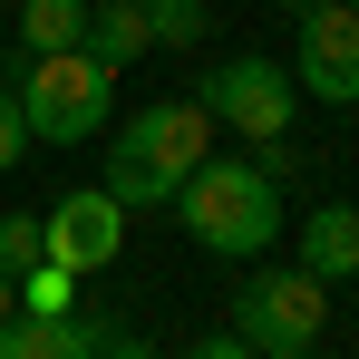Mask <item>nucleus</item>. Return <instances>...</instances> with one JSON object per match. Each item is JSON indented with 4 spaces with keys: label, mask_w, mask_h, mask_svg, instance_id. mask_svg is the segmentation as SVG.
Returning a JSON list of instances; mask_svg holds the SVG:
<instances>
[{
    "label": "nucleus",
    "mask_w": 359,
    "mask_h": 359,
    "mask_svg": "<svg viewBox=\"0 0 359 359\" xmlns=\"http://www.w3.org/2000/svg\"><path fill=\"white\" fill-rule=\"evenodd\" d=\"M10 311H20V282H10V272H0V320H10Z\"/></svg>",
    "instance_id": "nucleus-16"
},
{
    "label": "nucleus",
    "mask_w": 359,
    "mask_h": 359,
    "mask_svg": "<svg viewBox=\"0 0 359 359\" xmlns=\"http://www.w3.org/2000/svg\"><path fill=\"white\" fill-rule=\"evenodd\" d=\"M39 224H49V252H59L78 282H88V272H107V262L126 252V204L107 194V184H78V194H59Z\"/></svg>",
    "instance_id": "nucleus-7"
},
{
    "label": "nucleus",
    "mask_w": 359,
    "mask_h": 359,
    "mask_svg": "<svg viewBox=\"0 0 359 359\" xmlns=\"http://www.w3.org/2000/svg\"><path fill=\"white\" fill-rule=\"evenodd\" d=\"M20 39L29 49H78L88 39V0H20Z\"/></svg>",
    "instance_id": "nucleus-11"
},
{
    "label": "nucleus",
    "mask_w": 359,
    "mask_h": 359,
    "mask_svg": "<svg viewBox=\"0 0 359 359\" xmlns=\"http://www.w3.org/2000/svg\"><path fill=\"white\" fill-rule=\"evenodd\" d=\"M204 156H214V117H204V97H156V107H136V117L107 136V194H117L126 214H136V204H165L175 175L204 165Z\"/></svg>",
    "instance_id": "nucleus-2"
},
{
    "label": "nucleus",
    "mask_w": 359,
    "mask_h": 359,
    "mask_svg": "<svg viewBox=\"0 0 359 359\" xmlns=\"http://www.w3.org/2000/svg\"><path fill=\"white\" fill-rule=\"evenodd\" d=\"M39 252H49V224H39V214H0V272H10V282H20Z\"/></svg>",
    "instance_id": "nucleus-14"
},
{
    "label": "nucleus",
    "mask_w": 359,
    "mask_h": 359,
    "mask_svg": "<svg viewBox=\"0 0 359 359\" xmlns=\"http://www.w3.org/2000/svg\"><path fill=\"white\" fill-rule=\"evenodd\" d=\"M20 311H78V272H68L59 252H39V262L20 272Z\"/></svg>",
    "instance_id": "nucleus-13"
},
{
    "label": "nucleus",
    "mask_w": 359,
    "mask_h": 359,
    "mask_svg": "<svg viewBox=\"0 0 359 359\" xmlns=\"http://www.w3.org/2000/svg\"><path fill=\"white\" fill-rule=\"evenodd\" d=\"M20 117H29V146H88L117 126V68L88 59V49H29L20 59Z\"/></svg>",
    "instance_id": "nucleus-3"
},
{
    "label": "nucleus",
    "mask_w": 359,
    "mask_h": 359,
    "mask_svg": "<svg viewBox=\"0 0 359 359\" xmlns=\"http://www.w3.org/2000/svg\"><path fill=\"white\" fill-rule=\"evenodd\" d=\"M88 59H107V68H126V59H146L156 49V29H146V0H88V39H78Z\"/></svg>",
    "instance_id": "nucleus-10"
},
{
    "label": "nucleus",
    "mask_w": 359,
    "mask_h": 359,
    "mask_svg": "<svg viewBox=\"0 0 359 359\" xmlns=\"http://www.w3.org/2000/svg\"><path fill=\"white\" fill-rule=\"evenodd\" d=\"M29 156V117H20V88H0V175Z\"/></svg>",
    "instance_id": "nucleus-15"
},
{
    "label": "nucleus",
    "mask_w": 359,
    "mask_h": 359,
    "mask_svg": "<svg viewBox=\"0 0 359 359\" xmlns=\"http://www.w3.org/2000/svg\"><path fill=\"white\" fill-rule=\"evenodd\" d=\"M301 10H311V0H282V20H301Z\"/></svg>",
    "instance_id": "nucleus-17"
},
{
    "label": "nucleus",
    "mask_w": 359,
    "mask_h": 359,
    "mask_svg": "<svg viewBox=\"0 0 359 359\" xmlns=\"http://www.w3.org/2000/svg\"><path fill=\"white\" fill-rule=\"evenodd\" d=\"M320 330H330V282L320 272H243L233 282V340L252 359H301L320 350Z\"/></svg>",
    "instance_id": "nucleus-5"
},
{
    "label": "nucleus",
    "mask_w": 359,
    "mask_h": 359,
    "mask_svg": "<svg viewBox=\"0 0 359 359\" xmlns=\"http://www.w3.org/2000/svg\"><path fill=\"white\" fill-rule=\"evenodd\" d=\"M292 78L320 107H359V0H311L292 20Z\"/></svg>",
    "instance_id": "nucleus-6"
},
{
    "label": "nucleus",
    "mask_w": 359,
    "mask_h": 359,
    "mask_svg": "<svg viewBox=\"0 0 359 359\" xmlns=\"http://www.w3.org/2000/svg\"><path fill=\"white\" fill-rule=\"evenodd\" d=\"M0 359H88V320L78 311H10L0 320Z\"/></svg>",
    "instance_id": "nucleus-9"
},
{
    "label": "nucleus",
    "mask_w": 359,
    "mask_h": 359,
    "mask_svg": "<svg viewBox=\"0 0 359 359\" xmlns=\"http://www.w3.org/2000/svg\"><path fill=\"white\" fill-rule=\"evenodd\" d=\"M146 29H156V49H204L214 39V0H146Z\"/></svg>",
    "instance_id": "nucleus-12"
},
{
    "label": "nucleus",
    "mask_w": 359,
    "mask_h": 359,
    "mask_svg": "<svg viewBox=\"0 0 359 359\" xmlns=\"http://www.w3.org/2000/svg\"><path fill=\"white\" fill-rule=\"evenodd\" d=\"M194 97H204V117H214V126H233L243 146H262V165L282 156V136L301 126V78H292L282 59H262V49H233V59H214Z\"/></svg>",
    "instance_id": "nucleus-4"
},
{
    "label": "nucleus",
    "mask_w": 359,
    "mask_h": 359,
    "mask_svg": "<svg viewBox=\"0 0 359 359\" xmlns=\"http://www.w3.org/2000/svg\"><path fill=\"white\" fill-rule=\"evenodd\" d=\"M301 272L359 282V204H311L301 214Z\"/></svg>",
    "instance_id": "nucleus-8"
},
{
    "label": "nucleus",
    "mask_w": 359,
    "mask_h": 359,
    "mask_svg": "<svg viewBox=\"0 0 359 359\" xmlns=\"http://www.w3.org/2000/svg\"><path fill=\"white\" fill-rule=\"evenodd\" d=\"M175 224L214 262H262L272 243H282V175L262 165V156H204V165H184L175 175Z\"/></svg>",
    "instance_id": "nucleus-1"
}]
</instances>
